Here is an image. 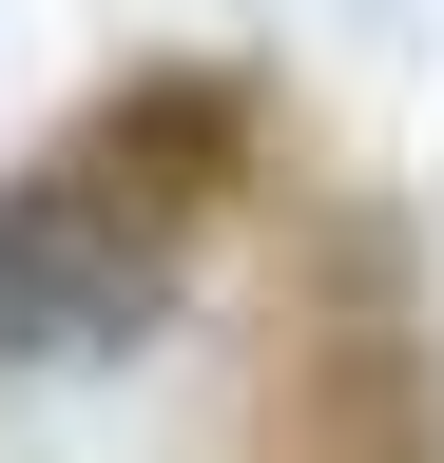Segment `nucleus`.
Masks as SVG:
<instances>
[{
    "mask_svg": "<svg viewBox=\"0 0 444 463\" xmlns=\"http://www.w3.org/2000/svg\"><path fill=\"white\" fill-rule=\"evenodd\" d=\"M155 309H175V232H155V213L59 194V174L0 194V386L59 367V347H136Z\"/></svg>",
    "mask_w": 444,
    "mask_h": 463,
    "instance_id": "1",
    "label": "nucleus"
}]
</instances>
